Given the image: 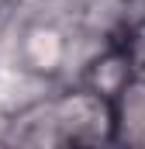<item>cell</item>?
<instances>
[{
    "instance_id": "cell-4",
    "label": "cell",
    "mask_w": 145,
    "mask_h": 149,
    "mask_svg": "<svg viewBox=\"0 0 145 149\" xmlns=\"http://www.w3.org/2000/svg\"><path fill=\"white\" fill-rule=\"evenodd\" d=\"M14 3H17V0H0V14H10V10H14Z\"/></svg>"
},
{
    "instance_id": "cell-6",
    "label": "cell",
    "mask_w": 145,
    "mask_h": 149,
    "mask_svg": "<svg viewBox=\"0 0 145 149\" xmlns=\"http://www.w3.org/2000/svg\"><path fill=\"white\" fill-rule=\"evenodd\" d=\"M3 17H7V14H0V24H3Z\"/></svg>"
},
{
    "instance_id": "cell-1",
    "label": "cell",
    "mask_w": 145,
    "mask_h": 149,
    "mask_svg": "<svg viewBox=\"0 0 145 149\" xmlns=\"http://www.w3.org/2000/svg\"><path fill=\"white\" fill-rule=\"evenodd\" d=\"M62 146L114 142V104L83 83H66L52 94Z\"/></svg>"
},
{
    "instance_id": "cell-3",
    "label": "cell",
    "mask_w": 145,
    "mask_h": 149,
    "mask_svg": "<svg viewBox=\"0 0 145 149\" xmlns=\"http://www.w3.org/2000/svg\"><path fill=\"white\" fill-rule=\"evenodd\" d=\"M52 7H59V10H66V14H83L86 7H93L97 0H48Z\"/></svg>"
},
{
    "instance_id": "cell-2",
    "label": "cell",
    "mask_w": 145,
    "mask_h": 149,
    "mask_svg": "<svg viewBox=\"0 0 145 149\" xmlns=\"http://www.w3.org/2000/svg\"><path fill=\"white\" fill-rule=\"evenodd\" d=\"M114 142L145 146V80H131L114 101Z\"/></svg>"
},
{
    "instance_id": "cell-5",
    "label": "cell",
    "mask_w": 145,
    "mask_h": 149,
    "mask_svg": "<svg viewBox=\"0 0 145 149\" xmlns=\"http://www.w3.org/2000/svg\"><path fill=\"white\" fill-rule=\"evenodd\" d=\"M0 76H3V52H0Z\"/></svg>"
}]
</instances>
